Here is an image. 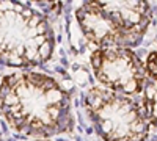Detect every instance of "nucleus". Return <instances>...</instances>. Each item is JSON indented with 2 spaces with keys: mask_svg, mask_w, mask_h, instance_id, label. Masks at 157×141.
<instances>
[{
  "mask_svg": "<svg viewBox=\"0 0 157 141\" xmlns=\"http://www.w3.org/2000/svg\"><path fill=\"white\" fill-rule=\"evenodd\" d=\"M75 17L98 49H132L145 38L152 11L146 2H85Z\"/></svg>",
  "mask_w": 157,
  "mask_h": 141,
  "instance_id": "3",
  "label": "nucleus"
},
{
  "mask_svg": "<svg viewBox=\"0 0 157 141\" xmlns=\"http://www.w3.org/2000/svg\"><path fill=\"white\" fill-rule=\"evenodd\" d=\"M54 32L41 13L24 3L0 0V65H44L54 54Z\"/></svg>",
  "mask_w": 157,
  "mask_h": 141,
  "instance_id": "2",
  "label": "nucleus"
},
{
  "mask_svg": "<svg viewBox=\"0 0 157 141\" xmlns=\"http://www.w3.org/2000/svg\"><path fill=\"white\" fill-rule=\"evenodd\" d=\"M0 141H2V139H0Z\"/></svg>",
  "mask_w": 157,
  "mask_h": 141,
  "instance_id": "8",
  "label": "nucleus"
},
{
  "mask_svg": "<svg viewBox=\"0 0 157 141\" xmlns=\"http://www.w3.org/2000/svg\"><path fill=\"white\" fill-rule=\"evenodd\" d=\"M39 141H47V139H39Z\"/></svg>",
  "mask_w": 157,
  "mask_h": 141,
  "instance_id": "7",
  "label": "nucleus"
},
{
  "mask_svg": "<svg viewBox=\"0 0 157 141\" xmlns=\"http://www.w3.org/2000/svg\"><path fill=\"white\" fill-rule=\"evenodd\" d=\"M0 111L14 132L49 138L72 129L71 97L57 80L38 72H16L0 83Z\"/></svg>",
  "mask_w": 157,
  "mask_h": 141,
  "instance_id": "1",
  "label": "nucleus"
},
{
  "mask_svg": "<svg viewBox=\"0 0 157 141\" xmlns=\"http://www.w3.org/2000/svg\"><path fill=\"white\" fill-rule=\"evenodd\" d=\"M90 61L94 77L105 89L124 96L141 93L145 65L132 49H96Z\"/></svg>",
  "mask_w": 157,
  "mask_h": 141,
  "instance_id": "5",
  "label": "nucleus"
},
{
  "mask_svg": "<svg viewBox=\"0 0 157 141\" xmlns=\"http://www.w3.org/2000/svg\"><path fill=\"white\" fill-rule=\"evenodd\" d=\"M86 113L105 141H145L149 122L141 105L129 96L94 86L85 99Z\"/></svg>",
  "mask_w": 157,
  "mask_h": 141,
  "instance_id": "4",
  "label": "nucleus"
},
{
  "mask_svg": "<svg viewBox=\"0 0 157 141\" xmlns=\"http://www.w3.org/2000/svg\"><path fill=\"white\" fill-rule=\"evenodd\" d=\"M140 105L149 125L157 127V50L148 55L145 63V83L141 88Z\"/></svg>",
  "mask_w": 157,
  "mask_h": 141,
  "instance_id": "6",
  "label": "nucleus"
}]
</instances>
